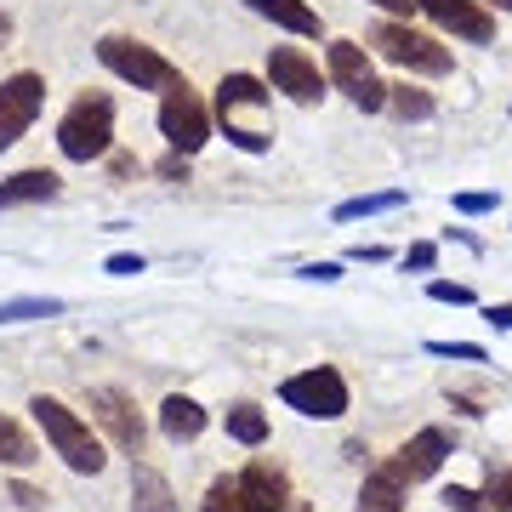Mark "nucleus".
Returning <instances> with one entry per match:
<instances>
[{"label":"nucleus","instance_id":"obj_35","mask_svg":"<svg viewBox=\"0 0 512 512\" xmlns=\"http://www.w3.org/2000/svg\"><path fill=\"white\" fill-rule=\"evenodd\" d=\"M484 319H490L495 330H512V302H495V308L484 313Z\"/></svg>","mask_w":512,"mask_h":512},{"label":"nucleus","instance_id":"obj_17","mask_svg":"<svg viewBox=\"0 0 512 512\" xmlns=\"http://www.w3.org/2000/svg\"><path fill=\"white\" fill-rule=\"evenodd\" d=\"M256 18H268L274 29H291V35H319V12L308 0H245Z\"/></svg>","mask_w":512,"mask_h":512},{"label":"nucleus","instance_id":"obj_24","mask_svg":"<svg viewBox=\"0 0 512 512\" xmlns=\"http://www.w3.org/2000/svg\"><path fill=\"white\" fill-rule=\"evenodd\" d=\"M387 109L399 114V120H427V114H433V97L404 80V86H387Z\"/></svg>","mask_w":512,"mask_h":512},{"label":"nucleus","instance_id":"obj_13","mask_svg":"<svg viewBox=\"0 0 512 512\" xmlns=\"http://www.w3.org/2000/svg\"><path fill=\"white\" fill-rule=\"evenodd\" d=\"M92 410H97V421L114 433L120 450H143V421H137V410H131V399L120 393V387H97Z\"/></svg>","mask_w":512,"mask_h":512},{"label":"nucleus","instance_id":"obj_9","mask_svg":"<svg viewBox=\"0 0 512 512\" xmlns=\"http://www.w3.org/2000/svg\"><path fill=\"white\" fill-rule=\"evenodd\" d=\"M268 86L285 92L291 103H319L325 97V74H319V63L302 46H274L268 52Z\"/></svg>","mask_w":512,"mask_h":512},{"label":"nucleus","instance_id":"obj_19","mask_svg":"<svg viewBox=\"0 0 512 512\" xmlns=\"http://www.w3.org/2000/svg\"><path fill=\"white\" fill-rule=\"evenodd\" d=\"M131 512H183V501L171 495L165 473H154V467H137V473H131Z\"/></svg>","mask_w":512,"mask_h":512},{"label":"nucleus","instance_id":"obj_29","mask_svg":"<svg viewBox=\"0 0 512 512\" xmlns=\"http://www.w3.org/2000/svg\"><path fill=\"white\" fill-rule=\"evenodd\" d=\"M444 507L450 512H490V501H484L478 490H461L456 484V490H444Z\"/></svg>","mask_w":512,"mask_h":512},{"label":"nucleus","instance_id":"obj_8","mask_svg":"<svg viewBox=\"0 0 512 512\" xmlns=\"http://www.w3.org/2000/svg\"><path fill=\"white\" fill-rule=\"evenodd\" d=\"M40 103H46V80L40 74H12V80H0V148H12L23 131L35 126Z\"/></svg>","mask_w":512,"mask_h":512},{"label":"nucleus","instance_id":"obj_30","mask_svg":"<svg viewBox=\"0 0 512 512\" xmlns=\"http://www.w3.org/2000/svg\"><path fill=\"white\" fill-rule=\"evenodd\" d=\"M433 262H439V245H427V239H421V245H410V251H404V268H416V274H427Z\"/></svg>","mask_w":512,"mask_h":512},{"label":"nucleus","instance_id":"obj_6","mask_svg":"<svg viewBox=\"0 0 512 512\" xmlns=\"http://www.w3.org/2000/svg\"><path fill=\"white\" fill-rule=\"evenodd\" d=\"M279 399L291 404L296 416H313V421H336L348 416V382H342V370L336 365H313L302 376L279 387Z\"/></svg>","mask_w":512,"mask_h":512},{"label":"nucleus","instance_id":"obj_23","mask_svg":"<svg viewBox=\"0 0 512 512\" xmlns=\"http://www.w3.org/2000/svg\"><path fill=\"white\" fill-rule=\"evenodd\" d=\"M228 439L262 444V439H268V416H262L256 404H234V410H228Z\"/></svg>","mask_w":512,"mask_h":512},{"label":"nucleus","instance_id":"obj_39","mask_svg":"<svg viewBox=\"0 0 512 512\" xmlns=\"http://www.w3.org/2000/svg\"><path fill=\"white\" fill-rule=\"evenodd\" d=\"M495 6H507V12H512V0H495Z\"/></svg>","mask_w":512,"mask_h":512},{"label":"nucleus","instance_id":"obj_38","mask_svg":"<svg viewBox=\"0 0 512 512\" xmlns=\"http://www.w3.org/2000/svg\"><path fill=\"white\" fill-rule=\"evenodd\" d=\"M6 29H12V23H6V12H0V40H6Z\"/></svg>","mask_w":512,"mask_h":512},{"label":"nucleus","instance_id":"obj_15","mask_svg":"<svg viewBox=\"0 0 512 512\" xmlns=\"http://www.w3.org/2000/svg\"><path fill=\"white\" fill-rule=\"evenodd\" d=\"M63 183H57V171L35 165V171H18V177H6L0 183V211H12V205H40V200H57Z\"/></svg>","mask_w":512,"mask_h":512},{"label":"nucleus","instance_id":"obj_4","mask_svg":"<svg viewBox=\"0 0 512 512\" xmlns=\"http://www.w3.org/2000/svg\"><path fill=\"white\" fill-rule=\"evenodd\" d=\"M370 46L387 57V63H399L410 74H450V46H439L433 35H421L410 29L404 18H387L370 29Z\"/></svg>","mask_w":512,"mask_h":512},{"label":"nucleus","instance_id":"obj_16","mask_svg":"<svg viewBox=\"0 0 512 512\" xmlns=\"http://www.w3.org/2000/svg\"><path fill=\"white\" fill-rule=\"evenodd\" d=\"M359 512H404V473L399 461H387L376 473L365 478V490H359Z\"/></svg>","mask_w":512,"mask_h":512},{"label":"nucleus","instance_id":"obj_3","mask_svg":"<svg viewBox=\"0 0 512 512\" xmlns=\"http://www.w3.org/2000/svg\"><path fill=\"white\" fill-rule=\"evenodd\" d=\"M57 148H63V160H80L92 165L103 160L114 148V103L103 92L97 97H74L69 114L57 120Z\"/></svg>","mask_w":512,"mask_h":512},{"label":"nucleus","instance_id":"obj_11","mask_svg":"<svg viewBox=\"0 0 512 512\" xmlns=\"http://www.w3.org/2000/svg\"><path fill=\"white\" fill-rule=\"evenodd\" d=\"M268 103H274V97H268V86H262L256 74H222L217 120H222V131H228V143L239 137V120H245V114H262Z\"/></svg>","mask_w":512,"mask_h":512},{"label":"nucleus","instance_id":"obj_2","mask_svg":"<svg viewBox=\"0 0 512 512\" xmlns=\"http://www.w3.org/2000/svg\"><path fill=\"white\" fill-rule=\"evenodd\" d=\"M97 63L114 69L120 80H131L137 92H183L188 86L177 63H165L154 46H143V40H131V35H103L97 40Z\"/></svg>","mask_w":512,"mask_h":512},{"label":"nucleus","instance_id":"obj_31","mask_svg":"<svg viewBox=\"0 0 512 512\" xmlns=\"http://www.w3.org/2000/svg\"><path fill=\"white\" fill-rule=\"evenodd\" d=\"M456 211L461 217H484V211H495V194H456Z\"/></svg>","mask_w":512,"mask_h":512},{"label":"nucleus","instance_id":"obj_25","mask_svg":"<svg viewBox=\"0 0 512 512\" xmlns=\"http://www.w3.org/2000/svg\"><path fill=\"white\" fill-rule=\"evenodd\" d=\"M484 501H490V512H512V467H495V473H490Z\"/></svg>","mask_w":512,"mask_h":512},{"label":"nucleus","instance_id":"obj_10","mask_svg":"<svg viewBox=\"0 0 512 512\" xmlns=\"http://www.w3.org/2000/svg\"><path fill=\"white\" fill-rule=\"evenodd\" d=\"M416 12H427L444 35H456V40H473V46L495 40V18L478 0H416Z\"/></svg>","mask_w":512,"mask_h":512},{"label":"nucleus","instance_id":"obj_18","mask_svg":"<svg viewBox=\"0 0 512 512\" xmlns=\"http://www.w3.org/2000/svg\"><path fill=\"white\" fill-rule=\"evenodd\" d=\"M160 433L171 444H188V439H200L205 433V410L188 393H171V399L160 404Z\"/></svg>","mask_w":512,"mask_h":512},{"label":"nucleus","instance_id":"obj_12","mask_svg":"<svg viewBox=\"0 0 512 512\" xmlns=\"http://www.w3.org/2000/svg\"><path fill=\"white\" fill-rule=\"evenodd\" d=\"M234 495L245 501V512H285L291 507V484H285V473L268 467V461H251V467L234 478Z\"/></svg>","mask_w":512,"mask_h":512},{"label":"nucleus","instance_id":"obj_27","mask_svg":"<svg viewBox=\"0 0 512 512\" xmlns=\"http://www.w3.org/2000/svg\"><path fill=\"white\" fill-rule=\"evenodd\" d=\"M427 353H433V359H467V365H484V348H473V342H427Z\"/></svg>","mask_w":512,"mask_h":512},{"label":"nucleus","instance_id":"obj_5","mask_svg":"<svg viewBox=\"0 0 512 512\" xmlns=\"http://www.w3.org/2000/svg\"><path fill=\"white\" fill-rule=\"evenodd\" d=\"M325 69H330V80H336V92L348 97L353 109H365V114L387 109V86H382V74L370 69V57H365L359 40H330Z\"/></svg>","mask_w":512,"mask_h":512},{"label":"nucleus","instance_id":"obj_20","mask_svg":"<svg viewBox=\"0 0 512 512\" xmlns=\"http://www.w3.org/2000/svg\"><path fill=\"white\" fill-rule=\"evenodd\" d=\"M0 461H6V467H29V461H40L35 439H29L12 416H0Z\"/></svg>","mask_w":512,"mask_h":512},{"label":"nucleus","instance_id":"obj_21","mask_svg":"<svg viewBox=\"0 0 512 512\" xmlns=\"http://www.w3.org/2000/svg\"><path fill=\"white\" fill-rule=\"evenodd\" d=\"M404 194L387 188V194H359V200H342L336 205V222H359V217H382V211H399Z\"/></svg>","mask_w":512,"mask_h":512},{"label":"nucleus","instance_id":"obj_34","mask_svg":"<svg viewBox=\"0 0 512 512\" xmlns=\"http://www.w3.org/2000/svg\"><path fill=\"white\" fill-rule=\"evenodd\" d=\"M302 279H342V268H336V262H308V268H302Z\"/></svg>","mask_w":512,"mask_h":512},{"label":"nucleus","instance_id":"obj_14","mask_svg":"<svg viewBox=\"0 0 512 512\" xmlns=\"http://www.w3.org/2000/svg\"><path fill=\"white\" fill-rule=\"evenodd\" d=\"M444 456H450V433H444V427H421L416 439L399 450L404 484H416V478H433V473L444 467Z\"/></svg>","mask_w":512,"mask_h":512},{"label":"nucleus","instance_id":"obj_1","mask_svg":"<svg viewBox=\"0 0 512 512\" xmlns=\"http://www.w3.org/2000/svg\"><path fill=\"white\" fill-rule=\"evenodd\" d=\"M29 410H35V421L46 427L52 450L69 461L74 473H103V467H109V450H103V439L92 433V421H80L63 399H46V393H40Z\"/></svg>","mask_w":512,"mask_h":512},{"label":"nucleus","instance_id":"obj_28","mask_svg":"<svg viewBox=\"0 0 512 512\" xmlns=\"http://www.w3.org/2000/svg\"><path fill=\"white\" fill-rule=\"evenodd\" d=\"M427 296H433V302H450V308H467V302H473V291H467V285H456V279H433V285H427Z\"/></svg>","mask_w":512,"mask_h":512},{"label":"nucleus","instance_id":"obj_32","mask_svg":"<svg viewBox=\"0 0 512 512\" xmlns=\"http://www.w3.org/2000/svg\"><path fill=\"white\" fill-rule=\"evenodd\" d=\"M103 274H114V279L143 274V256H109V262H103Z\"/></svg>","mask_w":512,"mask_h":512},{"label":"nucleus","instance_id":"obj_26","mask_svg":"<svg viewBox=\"0 0 512 512\" xmlns=\"http://www.w3.org/2000/svg\"><path fill=\"white\" fill-rule=\"evenodd\" d=\"M200 512H245V501L234 495V478H217V484L205 490V507Z\"/></svg>","mask_w":512,"mask_h":512},{"label":"nucleus","instance_id":"obj_37","mask_svg":"<svg viewBox=\"0 0 512 512\" xmlns=\"http://www.w3.org/2000/svg\"><path fill=\"white\" fill-rule=\"evenodd\" d=\"M376 6H387L393 18H410V12H416V0H376Z\"/></svg>","mask_w":512,"mask_h":512},{"label":"nucleus","instance_id":"obj_36","mask_svg":"<svg viewBox=\"0 0 512 512\" xmlns=\"http://www.w3.org/2000/svg\"><path fill=\"white\" fill-rule=\"evenodd\" d=\"M12 501H18V507H40L46 495H40V490H29V484H18V490H12Z\"/></svg>","mask_w":512,"mask_h":512},{"label":"nucleus","instance_id":"obj_22","mask_svg":"<svg viewBox=\"0 0 512 512\" xmlns=\"http://www.w3.org/2000/svg\"><path fill=\"white\" fill-rule=\"evenodd\" d=\"M63 313L57 296H18V302H0V325H23V319H52Z\"/></svg>","mask_w":512,"mask_h":512},{"label":"nucleus","instance_id":"obj_7","mask_svg":"<svg viewBox=\"0 0 512 512\" xmlns=\"http://www.w3.org/2000/svg\"><path fill=\"white\" fill-rule=\"evenodd\" d=\"M160 137L171 143V154H200L211 143V109H205L200 97L188 92H165L160 103Z\"/></svg>","mask_w":512,"mask_h":512},{"label":"nucleus","instance_id":"obj_33","mask_svg":"<svg viewBox=\"0 0 512 512\" xmlns=\"http://www.w3.org/2000/svg\"><path fill=\"white\" fill-rule=\"evenodd\" d=\"M160 177H171V183H188V154H171V160H160Z\"/></svg>","mask_w":512,"mask_h":512}]
</instances>
